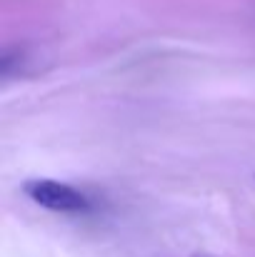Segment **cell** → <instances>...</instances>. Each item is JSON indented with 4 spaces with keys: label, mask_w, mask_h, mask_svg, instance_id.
<instances>
[{
    "label": "cell",
    "mask_w": 255,
    "mask_h": 257,
    "mask_svg": "<svg viewBox=\"0 0 255 257\" xmlns=\"http://www.w3.org/2000/svg\"><path fill=\"white\" fill-rule=\"evenodd\" d=\"M25 195L55 212H85L90 210V200L85 197L78 187L68 185V182H58V180H28L25 182Z\"/></svg>",
    "instance_id": "cell-1"
},
{
    "label": "cell",
    "mask_w": 255,
    "mask_h": 257,
    "mask_svg": "<svg viewBox=\"0 0 255 257\" xmlns=\"http://www.w3.org/2000/svg\"><path fill=\"white\" fill-rule=\"evenodd\" d=\"M198 257H208V255H198Z\"/></svg>",
    "instance_id": "cell-2"
}]
</instances>
